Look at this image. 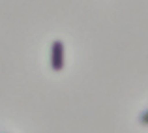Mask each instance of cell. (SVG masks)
Returning <instances> with one entry per match:
<instances>
[{
	"label": "cell",
	"mask_w": 148,
	"mask_h": 133,
	"mask_svg": "<svg viewBox=\"0 0 148 133\" xmlns=\"http://www.w3.org/2000/svg\"><path fill=\"white\" fill-rule=\"evenodd\" d=\"M66 66V49L62 40H53L51 43V69L62 71Z\"/></svg>",
	"instance_id": "6da1fadb"
},
{
	"label": "cell",
	"mask_w": 148,
	"mask_h": 133,
	"mask_svg": "<svg viewBox=\"0 0 148 133\" xmlns=\"http://www.w3.org/2000/svg\"><path fill=\"white\" fill-rule=\"evenodd\" d=\"M143 116H148V112H145V114H143ZM145 124H148V120H146V122Z\"/></svg>",
	"instance_id": "7a4b0ae2"
}]
</instances>
